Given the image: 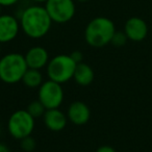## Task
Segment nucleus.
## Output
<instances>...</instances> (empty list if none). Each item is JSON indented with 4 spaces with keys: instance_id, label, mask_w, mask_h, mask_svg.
<instances>
[{
    "instance_id": "obj_5",
    "label": "nucleus",
    "mask_w": 152,
    "mask_h": 152,
    "mask_svg": "<svg viewBox=\"0 0 152 152\" xmlns=\"http://www.w3.org/2000/svg\"><path fill=\"white\" fill-rule=\"evenodd\" d=\"M36 125V119L26 110H18L10 116L7 130L16 140H22L31 135Z\"/></svg>"
},
{
    "instance_id": "obj_8",
    "label": "nucleus",
    "mask_w": 152,
    "mask_h": 152,
    "mask_svg": "<svg viewBox=\"0 0 152 152\" xmlns=\"http://www.w3.org/2000/svg\"><path fill=\"white\" fill-rule=\"evenodd\" d=\"M20 27L19 19L10 14L0 15V43H10L14 41L19 34Z\"/></svg>"
},
{
    "instance_id": "obj_15",
    "label": "nucleus",
    "mask_w": 152,
    "mask_h": 152,
    "mask_svg": "<svg viewBox=\"0 0 152 152\" xmlns=\"http://www.w3.org/2000/svg\"><path fill=\"white\" fill-rule=\"evenodd\" d=\"M26 110H27L34 119H37V118H41V117L44 116L45 112H46L47 110H46V107L43 105L42 102H41L39 99H37V100L31 101L29 104H28Z\"/></svg>"
},
{
    "instance_id": "obj_9",
    "label": "nucleus",
    "mask_w": 152,
    "mask_h": 152,
    "mask_svg": "<svg viewBox=\"0 0 152 152\" xmlns=\"http://www.w3.org/2000/svg\"><path fill=\"white\" fill-rule=\"evenodd\" d=\"M124 32L128 40L132 42H142L148 34V25L142 18L131 17L125 22Z\"/></svg>"
},
{
    "instance_id": "obj_12",
    "label": "nucleus",
    "mask_w": 152,
    "mask_h": 152,
    "mask_svg": "<svg viewBox=\"0 0 152 152\" xmlns=\"http://www.w3.org/2000/svg\"><path fill=\"white\" fill-rule=\"evenodd\" d=\"M43 121L49 130L58 132L66 128V125L68 123V117L64 112H61L59 108H51L47 110L43 116Z\"/></svg>"
},
{
    "instance_id": "obj_13",
    "label": "nucleus",
    "mask_w": 152,
    "mask_h": 152,
    "mask_svg": "<svg viewBox=\"0 0 152 152\" xmlns=\"http://www.w3.org/2000/svg\"><path fill=\"white\" fill-rule=\"evenodd\" d=\"M94 78H95V74H94V70L92 69L91 66L83 61L77 64L73 76V79L77 85L81 86V87H87L93 83Z\"/></svg>"
},
{
    "instance_id": "obj_11",
    "label": "nucleus",
    "mask_w": 152,
    "mask_h": 152,
    "mask_svg": "<svg viewBox=\"0 0 152 152\" xmlns=\"http://www.w3.org/2000/svg\"><path fill=\"white\" fill-rule=\"evenodd\" d=\"M24 56H25L27 67L30 69L41 70L47 67L49 61H50L48 51L44 47L41 46L31 47L30 49H28Z\"/></svg>"
},
{
    "instance_id": "obj_25",
    "label": "nucleus",
    "mask_w": 152,
    "mask_h": 152,
    "mask_svg": "<svg viewBox=\"0 0 152 152\" xmlns=\"http://www.w3.org/2000/svg\"><path fill=\"white\" fill-rule=\"evenodd\" d=\"M0 52H1V43H0Z\"/></svg>"
},
{
    "instance_id": "obj_1",
    "label": "nucleus",
    "mask_w": 152,
    "mask_h": 152,
    "mask_svg": "<svg viewBox=\"0 0 152 152\" xmlns=\"http://www.w3.org/2000/svg\"><path fill=\"white\" fill-rule=\"evenodd\" d=\"M21 30L30 39L38 40L49 32L52 20L45 7L34 4L27 7L19 17Z\"/></svg>"
},
{
    "instance_id": "obj_18",
    "label": "nucleus",
    "mask_w": 152,
    "mask_h": 152,
    "mask_svg": "<svg viewBox=\"0 0 152 152\" xmlns=\"http://www.w3.org/2000/svg\"><path fill=\"white\" fill-rule=\"evenodd\" d=\"M70 55H71V57L77 64L81 63V61H83V53H81L80 51H73V52H72Z\"/></svg>"
},
{
    "instance_id": "obj_10",
    "label": "nucleus",
    "mask_w": 152,
    "mask_h": 152,
    "mask_svg": "<svg viewBox=\"0 0 152 152\" xmlns=\"http://www.w3.org/2000/svg\"><path fill=\"white\" fill-rule=\"evenodd\" d=\"M68 120L75 125H85L91 118L90 107L83 101H74L69 105L67 110Z\"/></svg>"
},
{
    "instance_id": "obj_20",
    "label": "nucleus",
    "mask_w": 152,
    "mask_h": 152,
    "mask_svg": "<svg viewBox=\"0 0 152 152\" xmlns=\"http://www.w3.org/2000/svg\"><path fill=\"white\" fill-rule=\"evenodd\" d=\"M96 152H117L115 148H113L112 146L108 145H102L96 150Z\"/></svg>"
},
{
    "instance_id": "obj_2",
    "label": "nucleus",
    "mask_w": 152,
    "mask_h": 152,
    "mask_svg": "<svg viewBox=\"0 0 152 152\" xmlns=\"http://www.w3.org/2000/svg\"><path fill=\"white\" fill-rule=\"evenodd\" d=\"M116 32L115 23L107 17L99 16L88 23L85 29V40L94 48H102L110 44Z\"/></svg>"
},
{
    "instance_id": "obj_6",
    "label": "nucleus",
    "mask_w": 152,
    "mask_h": 152,
    "mask_svg": "<svg viewBox=\"0 0 152 152\" xmlns=\"http://www.w3.org/2000/svg\"><path fill=\"white\" fill-rule=\"evenodd\" d=\"M64 97L65 94L61 85L51 79L44 81L38 90V99L46 110L59 108L64 101Z\"/></svg>"
},
{
    "instance_id": "obj_21",
    "label": "nucleus",
    "mask_w": 152,
    "mask_h": 152,
    "mask_svg": "<svg viewBox=\"0 0 152 152\" xmlns=\"http://www.w3.org/2000/svg\"><path fill=\"white\" fill-rule=\"evenodd\" d=\"M0 152H11V150L5 144L0 143Z\"/></svg>"
},
{
    "instance_id": "obj_7",
    "label": "nucleus",
    "mask_w": 152,
    "mask_h": 152,
    "mask_svg": "<svg viewBox=\"0 0 152 152\" xmlns=\"http://www.w3.org/2000/svg\"><path fill=\"white\" fill-rule=\"evenodd\" d=\"M45 9L52 22L64 24L71 21L75 15V0H47Z\"/></svg>"
},
{
    "instance_id": "obj_16",
    "label": "nucleus",
    "mask_w": 152,
    "mask_h": 152,
    "mask_svg": "<svg viewBox=\"0 0 152 152\" xmlns=\"http://www.w3.org/2000/svg\"><path fill=\"white\" fill-rule=\"evenodd\" d=\"M20 146H21V149L25 152H32L37 147L36 140L29 135V137H26L24 139L20 140Z\"/></svg>"
},
{
    "instance_id": "obj_24",
    "label": "nucleus",
    "mask_w": 152,
    "mask_h": 152,
    "mask_svg": "<svg viewBox=\"0 0 152 152\" xmlns=\"http://www.w3.org/2000/svg\"><path fill=\"white\" fill-rule=\"evenodd\" d=\"M1 12H2V7H1V5H0V15H1V14H2V13H1Z\"/></svg>"
},
{
    "instance_id": "obj_22",
    "label": "nucleus",
    "mask_w": 152,
    "mask_h": 152,
    "mask_svg": "<svg viewBox=\"0 0 152 152\" xmlns=\"http://www.w3.org/2000/svg\"><path fill=\"white\" fill-rule=\"evenodd\" d=\"M34 2H36L37 4H41V3H46L47 0H31Z\"/></svg>"
},
{
    "instance_id": "obj_3",
    "label": "nucleus",
    "mask_w": 152,
    "mask_h": 152,
    "mask_svg": "<svg viewBox=\"0 0 152 152\" xmlns=\"http://www.w3.org/2000/svg\"><path fill=\"white\" fill-rule=\"evenodd\" d=\"M28 67L25 56L21 53L11 52L0 57V80L7 85L22 81Z\"/></svg>"
},
{
    "instance_id": "obj_14",
    "label": "nucleus",
    "mask_w": 152,
    "mask_h": 152,
    "mask_svg": "<svg viewBox=\"0 0 152 152\" xmlns=\"http://www.w3.org/2000/svg\"><path fill=\"white\" fill-rule=\"evenodd\" d=\"M43 78L44 77H43L41 70L28 68L27 71L24 74L23 78H22V83L28 89H37V88L39 89L41 87V85L44 83V79Z\"/></svg>"
},
{
    "instance_id": "obj_4",
    "label": "nucleus",
    "mask_w": 152,
    "mask_h": 152,
    "mask_svg": "<svg viewBox=\"0 0 152 152\" xmlns=\"http://www.w3.org/2000/svg\"><path fill=\"white\" fill-rule=\"evenodd\" d=\"M77 63L71 57V55L58 54L50 58L46 67V72L48 78L56 83H68L73 79Z\"/></svg>"
},
{
    "instance_id": "obj_23",
    "label": "nucleus",
    "mask_w": 152,
    "mask_h": 152,
    "mask_svg": "<svg viewBox=\"0 0 152 152\" xmlns=\"http://www.w3.org/2000/svg\"><path fill=\"white\" fill-rule=\"evenodd\" d=\"M75 1H78V2H88L90 0H75Z\"/></svg>"
},
{
    "instance_id": "obj_19",
    "label": "nucleus",
    "mask_w": 152,
    "mask_h": 152,
    "mask_svg": "<svg viewBox=\"0 0 152 152\" xmlns=\"http://www.w3.org/2000/svg\"><path fill=\"white\" fill-rule=\"evenodd\" d=\"M19 0H0V5L2 7H10L17 4Z\"/></svg>"
},
{
    "instance_id": "obj_26",
    "label": "nucleus",
    "mask_w": 152,
    "mask_h": 152,
    "mask_svg": "<svg viewBox=\"0 0 152 152\" xmlns=\"http://www.w3.org/2000/svg\"><path fill=\"white\" fill-rule=\"evenodd\" d=\"M0 133H1V128H0Z\"/></svg>"
},
{
    "instance_id": "obj_17",
    "label": "nucleus",
    "mask_w": 152,
    "mask_h": 152,
    "mask_svg": "<svg viewBox=\"0 0 152 152\" xmlns=\"http://www.w3.org/2000/svg\"><path fill=\"white\" fill-rule=\"evenodd\" d=\"M127 41H128V38L124 31H117L116 30V32L113 36L112 41H110V44H113L116 47H122L126 44Z\"/></svg>"
}]
</instances>
